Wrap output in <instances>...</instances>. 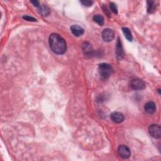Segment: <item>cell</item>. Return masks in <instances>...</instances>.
I'll return each mask as SVG.
<instances>
[{"mask_svg":"<svg viewBox=\"0 0 161 161\" xmlns=\"http://www.w3.org/2000/svg\"><path fill=\"white\" fill-rule=\"evenodd\" d=\"M81 3H82L84 6H86V7H90L93 5V2L88 1V0H84V1H81Z\"/></svg>","mask_w":161,"mask_h":161,"instance_id":"cell-17","label":"cell"},{"mask_svg":"<svg viewBox=\"0 0 161 161\" xmlns=\"http://www.w3.org/2000/svg\"><path fill=\"white\" fill-rule=\"evenodd\" d=\"M110 9L112 11L113 13H114L115 14H118V8L115 3H114L113 2H110Z\"/></svg>","mask_w":161,"mask_h":161,"instance_id":"cell-16","label":"cell"},{"mask_svg":"<svg viewBox=\"0 0 161 161\" xmlns=\"http://www.w3.org/2000/svg\"><path fill=\"white\" fill-rule=\"evenodd\" d=\"M130 86L134 90H142L145 88V83L142 79H134L130 82Z\"/></svg>","mask_w":161,"mask_h":161,"instance_id":"cell-4","label":"cell"},{"mask_svg":"<svg viewBox=\"0 0 161 161\" xmlns=\"http://www.w3.org/2000/svg\"><path fill=\"white\" fill-rule=\"evenodd\" d=\"M147 3V12L150 14H152L156 12L157 5H156L155 2L148 1Z\"/></svg>","mask_w":161,"mask_h":161,"instance_id":"cell-13","label":"cell"},{"mask_svg":"<svg viewBox=\"0 0 161 161\" xmlns=\"http://www.w3.org/2000/svg\"><path fill=\"white\" fill-rule=\"evenodd\" d=\"M148 132L152 137L160 139L161 137V128L157 124L151 125L148 128Z\"/></svg>","mask_w":161,"mask_h":161,"instance_id":"cell-3","label":"cell"},{"mask_svg":"<svg viewBox=\"0 0 161 161\" xmlns=\"http://www.w3.org/2000/svg\"><path fill=\"white\" fill-rule=\"evenodd\" d=\"M71 30L74 35L76 37L82 36L84 34V30L78 25H73L71 27Z\"/></svg>","mask_w":161,"mask_h":161,"instance_id":"cell-9","label":"cell"},{"mask_svg":"<svg viewBox=\"0 0 161 161\" xmlns=\"http://www.w3.org/2000/svg\"><path fill=\"white\" fill-rule=\"evenodd\" d=\"M23 19L28 21H37V19L34 18V17H31V16H30L28 15H25L23 16Z\"/></svg>","mask_w":161,"mask_h":161,"instance_id":"cell-18","label":"cell"},{"mask_svg":"<svg viewBox=\"0 0 161 161\" xmlns=\"http://www.w3.org/2000/svg\"><path fill=\"white\" fill-rule=\"evenodd\" d=\"M82 50L86 56H90L92 55L93 52V49L91 46V45L90 44L89 42H84L82 45Z\"/></svg>","mask_w":161,"mask_h":161,"instance_id":"cell-11","label":"cell"},{"mask_svg":"<svg viewBox=\"0 0 161 161\" xmlns=\"http://www.w3.org/2000/svg\"><path fill=\"white\" fill-rule=\"evenodd\" d=\"M93 20L95 21L96 23H97L100 26H103L104 23V18L103 16L100 15H95L93 16Z\"/></svg>","mask_w":161,"mask_h":161,"instance_id":"cell-14","label":"cell"},{"mask_svg":"<svg viewBox=\"0 0 161 161\" xmlns=\"http://www.w3.org/2000/svg\"><path fill=\"white\" fill-rule=\"evenodd\" d=\"M114 31L110 28H105L102 31V37L104 42H110L114 38Z\"/></svg>","mask_w":161,"mask_h":161,"instance_id":"cell-6","label":"cell"},{"mask_svg":"<svg viewBox=\"0 0 161 161\" xmlns=\"http://www.w3.org/2000/svg\"><path fill=\"white\" fill-rule=\"evenodd\" d=\"M122 31L123 32V34L125 35V38L131 42L132 40V33L130 30L128 29V28L126 27H123L122 28Z\"/></svg>","mask_w":161,"mask_h":161,"instance_id":"cell-15","label":"cell"},{"mask_svg":"<svg viewBox=\"0 0 161 161\" xmlns=\"http://www.w3.org/2000/svg\"><path fill=\"white\" fill-rule=\"evenodd\" d=\"M116 56L117 59H122L124 57L125 53L123 51V49L122 47V42L120 40V38L119 37L117 39L116 44V50H115Z\"/></svg>","mask_w":161,"mask_h":161,"instance_id":"cell-7","label":"cell"},{"mask_svg":"<svg viewBox=\"0 0 161 161\" xmlns=\"http://www.w3.org/2000/svg\"><path fill=\"white\" fill-rule=\"evenodd\" d=\"M113 72V69L110 64L106 63L100 64L98 66V72L102 79H108Z\"/></svg>","mask_w":161,"mask_h":161,"instance_id":"cell-2","label":"cell"},{"mask_svg":"<svg viewBox=\"0 0 161 161\" xmlns=\"http://www.w3.org/2000/svg\"><path fill=\"white\" fill-rule=\"evenodd\" d=\"M30 3H32V4H33L34 6H35V7H37V8H38V7H39V6H40L39 2H38V1H31V2H30Z\"/></svg>","mask_w":161,"mask_h":161,"instance_id":"cell-19","label":"cell"},{"mask_svg":"<svg viewBox=\"0 0 161 161\" xmlns=\"http://www.w3.org/2000/svg\"><path fill=\"white\" fill-rule=\"evenodd\" d=\"M110 118L112 122L115 123H121L122 122H123L125 119L124 115L122 113L118 112H115L112 113L111 114Z\"/></svg>","mask_w":161,"mask_h":161,"instance_id":"cell-8","label":"cell"},{"mask_svg":"<svg viewBox=\"0 0 161 161\" xmlns=\"http://www.w3.org/2000/svg\"><path fill=\"white\" fill-rule=\"evenodd\" d=\"M49 46L53 52L56 54H64L66 52V42L60 35L52 34L49 37Z\"/></svg>","mask_w":161,"mask_h":161,"instance_id":"cell-1","label":"cell"},{"mask_svg":"<svg viewBox=\"0 0 161 161\" xmlns=\"http://www.w3.org/2000/svg\"><path fill=\"white\" fill-rule=\"evenodd\" d=\"M118 153H119L120 157H121L124 159L129 158L131 155L130 148L127 146L124 145H122L119 146V148H118Z\"/></svg>","mask_w":161,"mask_h":161,"instance_id":"cell-5","label":"cell"},{"mask_svg":"<svg viewBox=\"0 0 161 161\" xmlns=\"http://www.w3.org/2000/svg\"><path fill=\"white\" fill-rule=\"evenodd\" d=\"M38 13L42 16H47L50 13V8L44 5H40L38 8Z\"/></svg>","mask_w":161,"mask_h":161,"instance_id":"cell-12","label":"cell"},{"mask_svg":"<svg viewBox=\"0 0 161 161\" xmlns=\"http://www.w3.org/2000/svg\"><path fill=\"white\" fill-rule=\"evenodd\" d=\"M144 109L145 111L148 114H153L156 110V104L152 101H149L145 104Z\"/></svg>","mask_w":161,"mask_h":161,"instance_id":"cell-10","label":"cell"}]
</instances>
